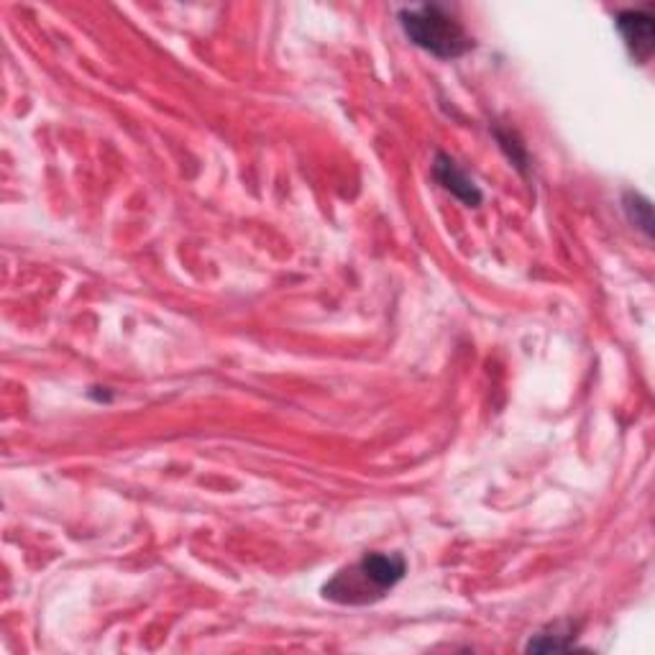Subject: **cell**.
Masks as SVG:
<instances>
[{"label": "cell", "instance_id": "1", "mask_svg": "<svg viewBox=\"0 0 655 655\" xmlns=\"http://www.w3.org/2000/svg\"><path fill=\"white\" fill-rule=\"evenodd\" d=\"M408 574V563L400 553H366L356 563L336 571L323 584V597L334 605L364 607L387 597Z\"/></svg>", "mask_w": 655, "mask_h": 655}, {"label": "cell", "instance_id": "3", "mask_svg": "<svg viewBox=\"0 0 655 655\" xmlns=\"http://www.w3.org/2000/svg\"><path fill=\"white\" fill-rule=\"evenodd\" d=\"M617 28H620L624 44L635 62H651L655 49V26L651 9H628L617 13Z\"/></svg>", "mask_w": 655, "mask_h": 655}, {"label": "cell", "instance_id": "4", "mask_svg": "<svg viewBox=\"0 0 655 655\" xmlns=\"http://www.w3.org/2000/svg\"><path fill=\"white\" fill-rule=\"evenodd\" d=\"M433 177L438 179V183L446 187V190L454 195V198L466 202V206L477 208L481 202V190L477 187V183H473V179L466 175V172L458 167V164L451 160V156H446V154L435 156Z\"/></svg>", "mask_w": 655, "mask_h": 655}, {"label": "cell", "instance_id": "6", "mask_svg": "<svg viewBox=\"0 0 655 655\" xmlns=\"http://www.w3.org/2000/svg\"><path fill=\"white\" fill-rule=\"evenodd\" d=\"M533 653H559V651H576L574 640H569V632H559V628H553V632H538L536 638H530V643L525 645Z\"/></svg>", "mask_w": 655, "mask_h": 655}, {"label": "cell", "instance_id": "2", "mask_svg": "<svg viewBox=\"0 0 655 655\" xmlns=\"http://www.w3.org/2000/svg\"><path fill=\"white\" fill-rule=\"evenodd\" d=\"M402 32L416 47L438 59H456L473 47L466 28L441 5H412L400 11Z\"/></svg>", "mask_w": 655, "mask_h": 655}, {"label": "cell", "instance_id": "5", "mask_svg": "<svg viewBox=\"0 0 655 655\" xmlns=\"http://www.w3.org/2000/svg\"><path fill=\"white\" fill-rule=\"evenodd\" d=\"M622 202H624V213H628L630 221L635 223L647 238H651L653 236V206L651 202H647L643 195H638V192H624Z\"/></svg>", "mask_w": 655, "mask_h": 655}]
</instances>
